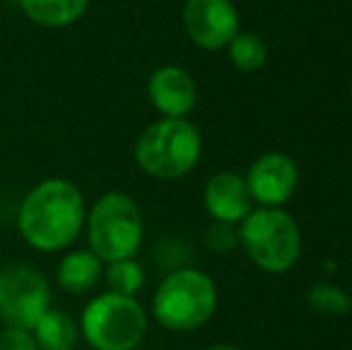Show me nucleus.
<instances>
[{"label": "nucleus", "instance_id": "obj_14", "mask_svg": "<svg viewBox=\"0 0 352 350\" xmlns=\"http://www.w3.org/2000/svg\"><path fill=\"white\" fill-rule=\"evenodd\" d=\"M91 0H19L22 12L38 27L63 29L84 17Z\"/></svg>", "mask_w": 352, "mask_h": 350}, {"label": "nucleus", "instance_id": "obj_1", "mask_svg": "<svg viewBox=\"0 0 352 350\" xmlns=\"http://www.w3.org/2000/svg\"><path fill=\"white\" fill-rule=\"evenodd\" d=\"M87 223L84 195L65 177H48L34 185L22 199L17 228L27 245L38 252H60L79 238Z\"/></svg>", "mask_w": 352, "mask_h": 350}, {"label": "nucleus", "instance_id": "obj_21", "mask_svg": "<svg viewBox=\"0 0 352 350\" xmlns=\"http://www.w3.org/2000/svg\"><path fill=\"white\" fill-rule=\"evenodd\" d=\"M350 98H352V82H350Z\"/></svg>", "mask_w": 352, "mask_h": 350}, {"label": "nucleus", "instance_id": "obj_17", "mask_svg": "<svg viewBox=\"0 0 352 350\" xmlns=\"http://www.w3.org/2000/svg\"><path fill=\"white\" fill-rule=\"evenodd\" d=\"M309 305L326 314H345L350 309L352 300L348 298V293H345L343 288H338V285L321 283L309 290Z\"/></svg>", "mask_w": 352, "mask_h": 350}, {"label": "nucleus", "instance_id": "obj_6", "mask_svg": "<svg viewBox=\"0 0 352 350\" xmlns=\"http://www.w3.org/2000/svg\"><path fill=\"white\" fill-rule=\"evenodd\" d=\"M240 240L252 262L271 274L290 271L302 254L300 226L290 214L274 206L250 211L242 221Z\"/></svg>", "mask_w": 352, "mask_h": 350}, {"label": "nucleus", "instance_id": "obj_20", "mask_svg": "<svg viewBox=\"0 0 352 350\" xmlns=\"http://www.w3.org/2000/svg\"><path fill=\"white\" fill-rule=\"evenodd\" d=\"M206 350H240V348H235V346H211Z\"/></svg>", "mask_w": 352, "mask_h": 350}, {"label": "nucleus", "instance_id": "obj_9", "mask_svg": "<svg viewBox=\"0 0 352 350\" xmlns=\"http://www.w3.org/2000/svg\"><path fill=\"white\" fill-rule=\"evenodd\" d=\"M247 187H250L252 199H256L264 206H280L295 195L300 171L295 161L278 151L264 154L250 166L245 175Z\"/></svg>", "mask_w": 352, "mask_h": 350}, {"label": "nucleus", "instance_id": "obj_19", "mask_svg": "<svg viewBox=\"0 0 352 350\" xmlns=\"http://www.w3.org/2000/svg\"><path fill=\"white\" fill-rule=\"evenodd\" d=\"M0 350H38L32 331L27 329H0Z\"/></svg>", "mask_w": 352, "mask_h": 350}, {"label": "nucleus", "instance_id": "obj_3", "mask_svg": "<svg viewBox=\"0 0 352 350\" xmlns=\"http://www.w3.org/2000/svg\"><path fill=\"white\" fill-rule=\"evenodd\" d=\"M201 135L185 118L156 120L137 137L135 164L158 180L185 177L199 164Z\"/></svg>", "mask_w": 352, "mask_h": 350}, {"label": "nucleus", "instance_id": "obj_10", "mask_svg": "<svg viewBox=\"0 0 352 350\" xmlns=\"http://www.w3.org/2000/svg\"><path fill=\"white\" fill-rule=\"evenodd\" d=\"M151 106L166 118H185L197 103V85L187 70L163 65L151 72L146 85Z\"/></svg>", "mask_w": 352, "mask_h": 350}, {"label": "nucleus", "instance_id": "obj_15", "mask_svg": "<svg viewBox=\"0 0 352 350\" xmlns=\"http://www.w3.org/2000/svg\"><path fill=\"white\" fill-rule=\"evenodd\" d=\"M226 48H228V53H230L232 65L242 72L261 70V67L266 65V58H269L264 39L254 32H237Z\"/></svg>", "mask_w": 352, "mask_h": 350}, {"label": "nucleus", "instance_id": "obj_5", "mask_svg": "<svg viewBox=\"0 0 352 350\" xmlns=\"http://www.w3.org/2000/svg\"><path fill=\"white\" fill-rule=\"evenodd\" d=\"M148 329L146 312L137 298L101 293L84 307L79 331L94 350H135Z\"/></svg>", "mask_w": 352, "mask_h": 350}, {"label": "nucleus", "instance_id": "obj_16", "mask_svg": "<svg viewBox=\"0 0 352 350\" xmlns=\"http://www.w3.org/2000/svg\"><path fill=\"white\" fill-rule=\"evenodd\" d=\"M103 276H106V285L111 293L127 295V298H135L144 288V281H146L142 264L135 257L111 262L103 269Z\"/></svg>", "mask_w": 352, "mask_h": 350}, {"label": "nucleus", "instance_id": "obj_8", "mask_svg": "<svg viewBox=\"0 0 352 350\" xmlns=\"http://www.w3.org/2000/svg\"><path fill=\"white\" fill-rule=\"evenodd\" d=\"M182 24L195 46L221 51L240 32V14L232 0H185Z\"/></svg>", "mask_w": 352, "mask_h": 350}, {"label": "nucleus", "instance_id": "obj_12", "mask_svg": "<svg viewBox=\"0 0 352 350\" xmlns=\"http://www.w3.org/2000/svg\"><path fill=\"white\" fill-rule=\"evenodd\" d=\"M103 276V262L91 250H72L60 259L56 269V281L65 293L84 295L98 285Z\"/></svg>", "mask_w": 352, "mask_h": 350}, {"label": "nucleus", "instance_id": "obj_7", "mask_svg": "<svg viewBox=\"0 0 352 350\" xmlns=\"http://www.w3.org/2000/svg\"><path fill=\"white\" fill-rule=\"evenodd\" d=\"M51 303V285L38 269L29 264L0 266V322L5 327L32 331Z\"/></svg>", "mask_w": 352, "mask_h": 350}, {"label": "nucleus", "instance_id": "obj_2", "mask_svg": "<svg viewBox=\"0 0 352 350\" xmlns=\"http://www.w3.org/2000/svg\"><path fill=\"white\" fill-rule=\"evenodd\" d=\"M89 250L103 264L130 259L140 252L144 240L142 209L127 192L111 190L87 211Z\"/></svg>", "mask_w": 352, "mask_h": 350}, {"label": "nucleus", "instance_id": "obj_11", "mask_svg": "<svg viewBox=\"0 0 352 350\" xmlns=\"http://www.w3.org/2000/svg\"><path fill=\"white\" fill-rule=\"evenodd\" d=\"M204 206L221 223H242L252 211V195L247 180L237 173H218L204 187Z\"/></svg>", "mask_w": 352, "mask_h": 350}, {"label": "nucleus", "instance_id": "obj_22", "mask_svg": "<svg viewBox=\"0 0 352 350\" xmlns=\"http://www.w3.org/2000/svg\"><path fill=\"white\" fill-rule=\"evenodd\" d=\"M0 266H3V264H0Z\"/></svg>", "mask_w": 352, "mask_h": 350}, {"label": "nucleus", "instance_id": "obj_18", "mask_svg": "<svg viewBox=\"0 0 352 350\" xmlns=\"http://www.w3.org/2000/svg\"><path fill=\"white\" fill-rule=\"evenodd\" d=\"M237 238H240V233L232 228V223H221V221H216V223L206 230L204 245L211 252H230V250L235 248Z\"/></svg>", "mask_w": 352, "mask_h": 350}, {"label": "nucleus", "instance_id": "obj_13", "mask_svg": "<svg viewBox=\"0 0 352 350\" xmlns=\"http://www.w3.org/2000/svg\"><path fill=\"white\" fill-rule=\"evenodd\" d=\"M38 350H74L82 338L79 324L63 309H48L32 329Z\"/></svg>", "mask_w": 352, "mask_h": 350}, {"label": "nucleus", "instance_id": "obj_4", "mask_svg": "<svg viewBox=\"0 0 352 350\" xmlns=\"http://www.w3.org/2000/svg\"><path fill=\"white\" fill-rule=\"evenodd\" d=\"M218 305L216 283L197 269L170 271L153 295V317L170 331H195L213 317Z\"/></svg>", "mask_w": 352, "mask_h": 350}]
</instances>
